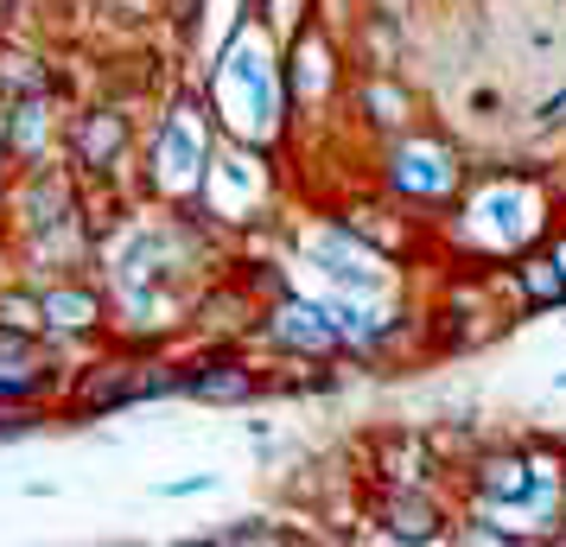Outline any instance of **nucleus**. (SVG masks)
Wrapping results in <instances>:
<instances>
[{
  "mask_svg": "<svg viewBox=\"0 0 566 547\" xmlns=\"http://www.w3.org/2000/svg\"><path fill=\"white\" fill-rule=\"evenodd\" d=\"M45 325H64V332H83L96 325V293H45Z\"/></svg>",
  "mask_w": 566,
  "mask_h": 547,
  "instance_id": "1",
  "label": "nucleus"
},
{
  "mask_svg": "<svg viewBox=\"0 0 566 547\" xmlns=\"http://www.w3.org/2000/svg\"><path fill=\"white\" fill-rule=\"evenodd\" d=\"M541 477H547V465L528 477V465H522V459H490V465H484V491L490 496H528Z\"/></svg>",
  "mask_w": 566,
  "mask_h": 547,
  "instance_id": "2",
  "label": "nucleus"
},
{
  "mask_svg": "<svg viewBox=\"0 0 566 547\" xmlns=\"http://www.w3.org/2000/svg\"><path fill=\"white\" fill-rule=\"evenodd\" d=\"M249 389H255L249 369H230V364H217L210 376H191V395H205V401H242Z\"/></svg>",
  "mask_w": 566,
  "mask_h": 547,
  "instance_id": "3",
  "label": "nucleus"
},
{
  "mask_svg": "<svg viewBox=\"0 0 566 547\" xmlns=\"http://www.w3.org/2000/svg\"><path fill=\"white\" fill-rule=\"evenodd\" d=\"M522 287H528V299H535V306H547V299H566L560 261H528V267H522Z\"/></svg>",
  "mask_w": 566,
  "mask_h": 547,
  "instance_id": "4",
  "label": "nucleus"
},
{
  "mask_svg": "<svg viewBox=\"0 0 566 547\" xmlns=\"http://www.w3.org/2000/svg\"><path fill=\"white\" fill-rule=\"evenodd\" d=\"M281 338L306 344V350H332V325H318V313H281Z\"/></svg>",
  "mask_w": 566,
  "mask_h": 547,
  "instance_id": "5",
  "label": "nucleus"
},
{
  "mask_svg": "<svg viewBox=\"0 0 566 547\" xmlns=\"http://www.w3.org/2000/svg\"><path fill=\"white\" fill-rule=\"evenodd\" d=\"M395 535H408V541H427V535H433V509H427V503H395Z\"/></svg>",
  "mask_w": 566,
  "mask_h": 547,
  "instance_id": "6",
  "label": "nucleus"
}]
</instances>
